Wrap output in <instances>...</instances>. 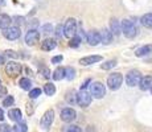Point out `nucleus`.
Segmentation results:
<instances>
[{"label": "nucleus", "instance_id": "obj_1", "mask_svg": "<svg viewBox=\"0 0 152 132\" xmlns=\"http://www.w3.org/2000/svg\"><path fill=\"white\" fill-rule=\"evenodd\" d=\"M121 29L127 39H134V37H136V34H138V28H136V25L134 24L132 21H130V20H123V21L121 23Z\"/></svg>", "mask_w": 152, "mask_h": 132}, {"label": "nucleus", "instance_id": "obj_2", "mask_svg": "<svg viewBox=\"0 0 152 132\" xmlns=\"http://www.w3.org/2000/svg\"><path fill=\"white\" fill-rule=\"evenodd\" d=\"M90 94H91L94 98L101 99L106 95V87H104V85L102 83V82H94V83H91V86H90Z\"/></svg>", "mask_w": 152, "mask_h": 132}, {"label": "nucleus", "instance_id": "obj_3", "mask_svg": "<svg viewBox=\"0 0 152 132\" xmlns=\"http://www.w3.org/2000/svg\"><path fill=\"white\" fill-rule=\"evenodd\" d=\"M75 34H77V21L74 19H68L64 25V36L72 39Z\"/></svg>", "mask_w": 152, "mask_h": 132}, {"label": "nucleus", "instance_id": "obj_4", "mask_svg": "<svg viewBox=\"0 0 152 132\" xmlns=\"http://www.w3.org/2000/svg\"><path fill=\"white\" fill-rule=\"evenodd\" d=\"M122 82H123V77L121 73H113L109 78H107V85L111 90H118L121 87Z\"/></svg>", "mask_w": 152, "mask_h": 132}, {"label": "nucleus", "instance_id": "obj_5", "mask_svg": "<svg viewBox=\"0 0 152 132\" xmlns=\"http://www.w3.org/2000/svg\"><path fill=\"white\" fill-rule=\"evenodd\" d=\"M3 34H4V37L7 40H17L20 37V34H21V31H20L19 26H8V28L3 29Z\"/></svg>", "mask_w": 152, "mask_h": 132}, {"label": "nucleus", "instance_id": "obj_6", "mask_svg": "<svg viewBox=\"0 0 152 132\" xmlns=\"http://www.w3.org/2000/svg\"><path fill=\"white\" fill-rule=\"evenodd\" d=\"M140 79H142V75H140V73L138 70H131L127 74V77H126V83L130 87H134V86H138L140 83Z\"/></svg>", "mask_w": 152, "mask_h": 132}, {"label": "nucleus", "instance_id": "obj_7", "mask_svg": "<svg viewBox=\"0 0 152 132\" xmlns=\"http://www.w3.org/2000/svg\"><path fill=\"white\" fill-rule=\"evenodd\" d=\"M21 70H23V67L20 63H17V62H13V61H11V62H8L7 63V66H5V73H7L10 77H17V75L21 73Z\"/></svg>", "mask_w": 152, "mask_h": 132}, {"label": "nucleus", "instance_id": "obj_8", "mask_svg": "<svg viewBox=\"0 0 152 132\" xmlns=\"http://www.w3.org/2000/svg\"><path fill=\"white\" fill-rule=\"evenodd\" d=\"M75 96H77L75 102H77L81 107H87V106H90V103H91V95L87 91H85V90H81V91L78 93V95H75Z\"/></svg>", "mask_w": 152, "mask_h": 132}, {"label": "nucleus", "instance_id": "obj_9", "mask_svg": "<svg viewBox=\"0 0 152 132\" xmlns=\"http://www.w3.org/2000/svg\"><path fill=\"white\" fill-rule=\"evenodd\" d=\"M53 119H54V111L48 110L45 114H44V116L41 118V122H40L42 130H45V131L49 130V127H50L52 123H53Z\"/></svg>", "mask_w": 152, "mask_h": 132}, {"label": "nucleus", "instance_id": "obj_10", "mask_svg": "<svg viewBox=\"0 0 152 132\" xmlns=\"http://www.w3.org/2000/svg\"><path fill=\"white\" fill-rule=\"evenodd\" d=\"M39 40H40V33L36 29H29L27 32V34H25V42H27V45H29V46L36 45V44L39 42Z\"/></svg>", "mask_w": 152, "mask_h": 132}, {"label": "nucleus", "instance_id": "obj_11", "mask_svg": "<svg viewBox=\"0 0 152 132\" xmlns=\"http://www.w3.org/2000/svg\"><path fill=\"white\" fill-rule=\"evenodd\" d=\"M75 118H77V114H75V111L73 110V108L68 107L61 111V119H62L64 122L70 123V122H73V120H75Z\"/></svg>", "mask_w": 152, "mask_h": 132}, {"label": "nucleus", "instance_id": "obj_12", "mask_svg": "<svg viewBox=\"0 0 152 132\" xmlns=\"http://www.w3.org/2000/svg\"><path fill=\"white\" fill-rule=\"evenodd\" d=\"M87 42H89V45H91V46L98 45V44L101 42V33L97 31L89 32V34H87Z\"/></svg>", "mask_w": 152, "mask_h": 132}, {"label": "nucleus", "instance_id": "obj_13", "mask_svg": "<svg viewBox=\"0 0 152 132\" xmlns=\"http://www.w3.org/2000/svg\"><path fill=\"white\" fill-rule=\"evenodd\" d=\"M99 61H102V55H87V57L81 58L80 63L83 66H87V65H91V63L99 62Z\"/></svg>", "mask_w": 152, "mask_h": 132}, {"label": "nucleus", "instance_id": "obj_14", "mask_svg": "<svg viewBox=\"0 0 152 132\" xmlns=\"http://www.w3.org/2000/svg\"><path fill=\"white\" fill-rule=\"evenodd\" d=\"M56 46H57V42H56V40H53V39H46V40H44V42L41 44V49L45 52L53 50Z\"/></svg>", "mask_w": 152, "mask_h": 132}, {"label": "nucleus", "instance_id": "obj_15", "mask_svg": "<svg viewBox=\"0 0 152 132\" xmlns=\"http://www.w3.org/2000/svg\"><path fill=\"white\" fill-rule=\"evenodd\" d=\"M139 85H140V89H142L143 91H145V90H151V87H152V77L151 75H147V77L142 78Z\"/></svg>", "mask_w": 152, "mask_h": 132}, {"label": "nucleus", "instance_id": "obj_16", "mask_svg": "<svg viewBox=\"0 0 152 132\" xmlns=\"http://www.w3.org/2000/svg\"><path fill=\"white\" fill-rule=\"evenodd\" d=\"M8 116H10L11 120L17 122V123H19L20 120H21V118H23L21 111H20L19 108H12V110H10V111H8Z\"/></svg>", "mask_w": 152, "mask_h": 132}, {"label": "nucleus", "instance_id": "obj_17", "mask_svg": "<svg viewBox=\"0 0 152 132\" xmlns=\"http://www.w3.org/2000/svg\"><path fill=\"white\" fill-rule=\"evenodd\" d=\"M11 23H12V19H11L8 15H5V13L0 15V29L8 28V26L11 25Z\"/></svg>", "mask_w": 152, "mask_h": 132}, {"label": "nucleus", "instance_id": "obj_18", "mask_svg": "<svg viewBox=\"0 0 152 132\" xmlns=\"http://www.w3.org/2000/svg\"><path fill=\"white\" fill-rule=\"evenodd\" d=\"M110 28H111V33H114L115 36H118V34H121L122 29H121V23L118 21V20L113 19L110 23Z\"/></svg>", "mask_w": 152, "mask_h": 132}, {"label": "nucleus", "instance_id": "obj_19", "mask_svg": "<svg viewBox=\"0 0 152 132\" xmlns=\"http://www.w3.org/2000/svg\"><path fill=\"white\" fill-rule=\"evenodd\" d=\"M150 53H152V45H144L142 48H139L135 54H136V57H143V55H147Z\"/></svg>", "mask_w": 152, "mask_h": 132}, {"label": "nucleus", "instance_id": "obj_20", "mask_svg": "<svg viewBox=\"0 0 152 132\" xmlns=\"http://www.w3.org/2000/svg\"><path fill=\"white\" fill-rule=\"evenodd\" d=\"M111 40H113V33H111L109 29H103L101 33V41L103 44H110Z\"/></svg>", "mask_w": 152, "mask_h": 132}, {"label": "nucleus", "instance_id": "obj_21", "mask_svg": "<svg viewBox=\"0 0 152 132\" xmlns=\"http://www.w3.org/2000/svg\"><path fill=\"white\" fill-rule=\"evenodd\" d=\"M65 78V67H57L53 73V79L54 81H61Z\"/></svg>", "mask_w": 152, "mask_h": 132}, {"label": "nucleus", "instance_id": "obj_22", "mask_svg": "<svg viewBox=\"0 0 152 132\" xmlns=\"http://www.w3.org/2000/svg\"><path fill=\"white\" fill-rule=\"evenodd\" d=\"M142 24L145 26V28H152V13H147L140 19Z\"/></svg>", "mask_w": 152, "mask_h": 132}, {"label": "nucleus", "instance_id": "obj_23", "mask_svg": "<svg viewBox=\"0 0 152 132\" xmlns=\"http://www.w3.org/2000/svg\"><path fill=\"white\" fill-rule=\"evenodd\" d=\"M44 93L46 94V95H54V93H56V86L53 83H46L45 86H44Z\"/></svg>", "mask_w": 152, "mask_h": 132}, {"label": "nucleus", "instance_id": "obj_24", "mask_svg": "<svg viewBox=\"0 0 152 132\" xmlns=\"http://www.w3.org/2000/svg\"><path fill=\"white\" fill-rule=\"evenodd\" d=\"M20 87H21L23 90H29V89L32 87L31 79H28V78H21V79H20Z\"/></svg>", "mask_w": 152, "mask_h": 132}, {"label": "nucleus", "instance_id": "obj_25", "mask_svg": "<svg viewBox=\"0 0 152 132\" xmlns=\"http://www.w3.org/2000/svg\"><path fill=\"white\" fill-rule=\"evenodd\" d=\"M13 132H27L28 131V127L25 123H17L16 125H13Z\"/></svg>", "mask_w": 152, "mask_h": 132}, {"label": "nucleus", "instance_id": "obj_26", "mask_svg": "<svg viewBox=\"0 0 152 132\" xmlns=\"http://www.w3.org/2000/svg\"><path fill=\"white\" fill-rule=\"evenodd\" d=\"M115 66H116V60H110V61H107V62H104V63L101 65V67L103 70H110Z\"/></svg>", "mask_w": 152, "mask_h": 132}, {"label": "nucleus", "instance_id": "obj_27", "mask_svg": "<svg viewBox=\"0 0 152 132\" xmlns=\"http://www.w3.org/2000/svg\"><path fill=\"white\" fill-rule=\"evenodd\" d=\"M75 77V70L73 67H66L65 69V78H68L69 81H73Z\"/></svg>", "mask_w": 152, "mask_h": 132}, {"label": "nucleus", "instance_id": "obj_28", "mask_svg": "<svg viewBox=\"0 0 152 132\" xmlns=\"http://www.w3.org/2000/svg\"><path fill=\"white\" fill-rule=\"evenodd\" d=\"M80 42H81V37L75 34V36H73L72 39H70L69 46H70V48H77V46L80 45Z\"/></svg>", "mask_w": 152, "mask_h": 132}, {"label": "nucleus", "instance_id": "obj_29", "mask_svg": "<svg viewBox=\"0 0 152 132\" xmlns=\"http://www.w3.org/2000/svg\"><path fill=\"white\" fill-rule=\"evenodd\" d=\"M64 132H82V130H81V127H78V125L70 124V125H68V127H65Z\"/></svg>", "mask_w": 152, "mask_h": 132}, {"label": "nucleus", "instance_id": "obj_30", "mask_svg": "<svg viewBox=\"0 0 152 132\" xmlns=\"http://www.w3.org/2000/svg\"><path fill=\"white\" fill-rule=\"evenodd\" d=\"M13 103H15V99L12 95H8L7 98L3 101V106H4V107H11V106H13Z\"/></svg>", "mask_w": 152, "mask_h": 132}, {"label": "nucleus", "instance_id": "obj_31", "mask_svg": "<svg viewBox=\"0 0 152 132\" xmlns=\"http://www.w3.org/2000/svg\"><path fill=\"white\" fill-rule=\"evenodd\" d=\"M40 94H41V89H33V90H31V93H29V98L36 99L40 96Z\"/></svg>", "mask_w": 152, "mask_h": 132}, {"label": "nucleus", "instance_id": "obj_32", "mask_svg": "<svg viewBox=\"0 0 152 132\" xmlns=\"http://www.w3.org/2000/svg\"><path fill=\"white\" fill-rule=\"evenodd\" d=\"M40 74H42L44 78H49L50 77V70L48 67H40Z\"/></svg>", "mask_w": 152, "mask_h": 132}, {"label": "nucleus", "instance_id": "obj_33", "mask_svg": "<svg viewBox=\"0 0 152 132\" xmlns=\"http://www.w3.org/2000/svg\"><path fill=\"white\" fill-rule=\"evenodd\" d=\"M42 32L45 34H49V33H52L53 32V26H52V24H45L42 26Z\"/></svg>", "mask_w": 152, "mask_h": 132}, {"label": "nucleus", "instance_id": "obj_34", "mask_svg": "<svg viewBox=\"0 0 152 132\" xmlns=\"http://www.w3.org/2000/svg\"><path fill=\"white\" fill-rule=\"evenodd\" d=\"M0 132H12V127L3 123V124H0Z\"/></svg>", "mask_w": 152, "mask_h": 132}, {"label": "nucleus", "instance_id": "obj_35", "mask_svg": "<svg viewBox=\"0 0 152 132\" xmlns=\"http://www.w3.org/2000/svg\"><path fill=\"white\" fill-rule=\"evenodd\" d=\"M33 111H34V104L32 103V102H28L27 103V114L28 115H32Z\"/></svg>", "mask_w": 152, "mask_h": 132}, {"label": "nucleus", "instance_id": "obj_36", "mask_svg": "<svg viewBox=\"0 0 152 132\" xmlns=\"http://www.w3.org/2000/svg\"><path fill=\"white\" fill-rule=\"evenodd\" d=\"M13 21L16 23V24L21 25V24H24L25 19H24V17H23V16H15V17H13Z\"/></svg>", "mask_w": 152, "mask_h": 132}, {"label": "nucleus", "instance_id": "obj_37", "mask_svg": "<svg viewBox=\"0 0 152 132\" xmlns=\"http://www.w3.org/2000/svg\"><path fill=\"white\" fill-rule=\"evenodd\" d=\"M64 34V28L62 25H57V28H56V36L57 37H61Z\"/></svg>", "mask_w": 152, "mask_h": 132}, {"label": "nucleus", "instance_id": "obj_38", "mask_svg": "<svg viewBox=\"0 0 152 132\" xmlns=\"http://www.w3.org/2000/svg\"><path fill=\"white\" fill-rule=\"evenodd\" d=\"M62 55H56V57H53V58H52V63H54V65H56V63H60L61 62V61H62Z\"/></svg>", "mask_w": 152, "mask_h": 132}, {"label": "nucleus", "instance_id": "obj_39", "mask_svg": "<svg viewBox=\"0 0 152 132\" xmlns=\"http://www.w3.org/2000/svg\"><path fill=\"white\" fill-rule=\"evenodd\" d=\"M5 55H8V57H12V58H17V53L13 52V50H7V52H5Z\"/></svg>", "mask_w": 152, "mask_h": 132}, {"label": "nucleus", "instance_id": "obj_40", "mask_svg": "<svg viewBox=\"0 0 152 132\" xmlns=\"http://www.w3.org/2000/svg\"><path fill=\"white\" fill-rule=\"evenodd\" d=\"M5 95H7V89L0 85V98H3V96H5Z\"/></svg>", "mask_w": 152, "mask_h": 132}, {"label": "nucleus", "instance_id": "obj_41", "mask_svg": "<svg viewBox=\"0 0 152 132\" xmlns=\"http://www.w3.org/2000/svg\"><path fill=\"white\" fill-rule=\"evenodd\" d=\"M4 120V112H3V110L0 108V122H3Z\"/></svg>", "mask_w": 152, "mask_h": 132}, {"label": "nucleus", "instance_id": "obj_42", "mask_svg": "<svg viewBox=\"0 0 152 132\" xmlns=\"http://www.w3.org/2000/svg\"><path fill=\"white\" fill-rule=\"evenodd\" d=\"M3 63H4V55L0 54V65H3Z\"/></svg>", "mask_w": 152, "mask_h": 132}, {"label": "nucleus", "instance_id": "obj_43", "mask_svg": "<svg viewBox=\"0 0 152 132\" xmlns=\"http://www.w3.org/2000/svg\"><path fill=\"white\" fill-rule=\"evenodd\" d=\"M151 91H152V87H151Z\"/></svg>", "mask_w": 152, "mask_h": 132}]
</instances>
